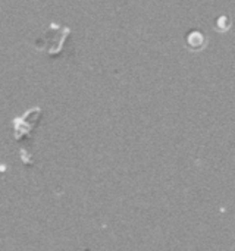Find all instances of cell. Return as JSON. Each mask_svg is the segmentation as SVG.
<instances>
[{"instance_id":"obj_1","label":"cell","mask_w":235,"mask_h":251,"mask_svg":"<svg viewBox=\"0 0 235 251\" xmlns=\"http://www.w3.org/2000/svg\"><path fill=\"white\" fill-rule=\"evenodd\" d=\"M230 25H231V21H230V18L227 15L219 16L218 21H216V24H215V26H216L218 31H227L230 28Z\"/></svg>"}]
</instances>
